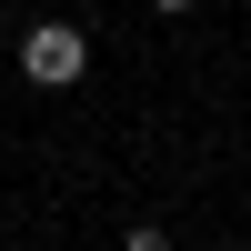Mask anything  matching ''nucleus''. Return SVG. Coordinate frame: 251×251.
Here are the masks:
<instances>
[{"mask_svg":"<svg viewBox=\"0 0 251 251\" xmlns=\"http://www.w3.org/2000/svg\"><path fill=\"white\" fill-rule=\"evenodd\" d=\"M80 71H91V30H71V20H30V30H20V80L71 91Z\"/></svg>","mask_w":251,"mask_h":251,"instance_id":"obj_1","label":"nucleus"},{"mask_svg":"<svg viewBox=\"0 0 251 251\" xmlns=\"http://www.w3.org/2000/svg\"><path fill=\"white\" fill-rule=\"evenodd\" d=\"M121 251H171V241H161V231H151V221H141V231H131V241H121Z\"/></svg>","mask_w":251,"mask_h":251,"instance_id":"obj_2","label":"nucleus"},{"mask_svg":"<svg viewBox=\"0 0 251 251\" xmlns=\"http://www.w3.org/2000/svg\"><path fill=\"white\" fill-rule=\"evenodd\" d=\"M151 10H161V20H181V10H191V0H151Z\"/></svg>","mask_w":251,"mask_h":251,"instance_id":"obj_3","label":"nucleus"}]
</instances>
